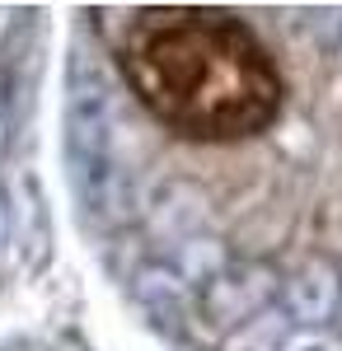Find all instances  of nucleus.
Here are the masks:
<instances>
[{"label": "nucleus", "instance_id": "nucleus-4", "mask_svg": "<svg viewBox=\"0 0 342 351\" xmlns=\"http://www.w3.org/2000/svg\"><path fill=\"white\" fill-rule=\"evenodd\" d=\"M338 295H342L338 267L323 263V258H310V263L286 281V309H290V319H300V324L328 319V314L338 309Z\"/></svg>", "mask_w": 342, "mask_h": 351}, {"label": "nucleus", "instance_id": "nucleus-6", "mask_svg": "<svg viewBox=\"0 0 342 351\" xmlns=\"http://www.w3.org/2000/svg\"><path fill=\"white\" fill-rule=\"evenodd\" d=\"M5 230H10V211H5V192H0V243H5Z\"/></svg>", "mask_w": 342, "mask_h": 351}, {"label": "nucleus", "instance_id": "nucleus-2", "mask_svg": "<svg viewBox=\"0 0 342 351\" xmlns=\"http://www.w3.org/2000/svg\"><path fill=\"white\" fill-rule=\"evenodd\" d=\"M71 183L80 188L89 211L113 216L122 206V164H117V104L108 75L80 56L71 61Z\"/></svg>", "mask_w": 342, "mask_h": 351}, {"label": "nucleus", "instance_id": "nucleus-1", "mask_svg": "<svg viewBox=\"0 0 342 351\" xmlns=\"http://www.w3.org/2000/svg\"><path fill=\"white\" fill-rule=\"evenodd\" d=\"M122 75L155 122L187 141H239L282 112V71L230 10L159 5L122 43Z\"/></svg>", "mask_w": 342, "mask_h": 351}, {"label": "nucleus", "instance_id": "nucleus-5", "mask_svg": "<svg viewBox=\"0 0 342 351\" xmlns=\"http://www.w3.org/2000/svg\"><path fill=\"white\" fill-rule=\"evenodd\" d=\"M282 351H342V342L323 337V332H300V337H290Z\"/></svg>", "mask_w": 342, "mask_h": 351}, {"label": "nucleus", "instance_id": "nucleus-3", "mask_svg": "<svg viewBox=\"0 0 342 351\" xmlns=\"http://www.w3.org/2000/svg\"><path fill=\"white\" fill-rule=\"evenodd\" d=\"M267 300V271L258 267H220L216 276H207L202 291V309L211 324H239L244 314H253Z\"/></svg>", "mask_w": 342, "mask_h": 351}]
</instances>
